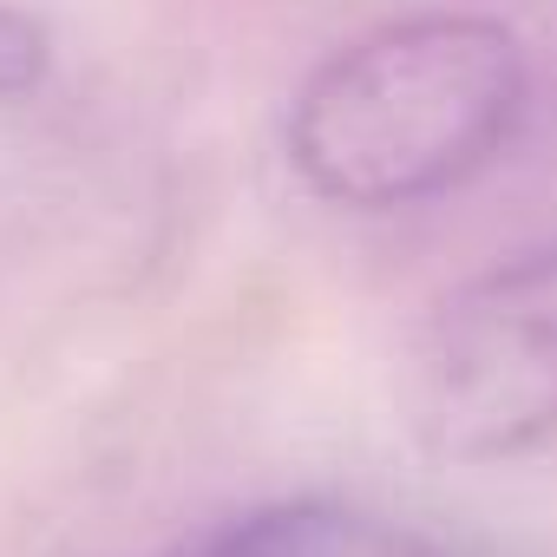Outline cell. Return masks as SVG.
<instances>
[{
    "instance_id": "6da1fadb",
    "label": "cell",
    "mask_w": 557,
    "mask_h": 557,
    "mask_svg": "<svg viewBox=\"0 0 557 557\" xmlns=\"http://www.w3.org/2000/svg\"><path fill=\"white\" fill-rule=\"evenodd\" d=\"M531 66L492 14H407L329 53L289 106L296 177L342 210H413L505 158Z\"/></svg>"
},
{
    "instance_id": "7a4b0ae2",
    "label": "cell",
    "mask_w": 557,
    "mask_h": 557,
    "mask_svg": "<svg viewBox=\"0 0 557 557\" xmlns=\"http://www.w3.org/2000/svg\"><path fill=\"white\" fill-rule=\"evenodd\" d=\"M407 420L426 453L492 466L557 433V249L492 262L413 348Z\"/></svg>"
},
{
    "instance_id": "3957f363",
    "label": "cell",
    "mask_w": 557,
    "mask_h": 557,
    "mask_svg": "<svg viewBox=\"0 0 557 557\" xmlns=\"http://www.w3.org/2000/svg\"><path fill=\"white\" fill-rule=\"evenodd\" d=\"M164 557H426V537L335 498H289V505H262L230 524H210L171 544Z\"/></svg>"
},
{
    "instance_id": "277c9868",
    "label": "cell",
    "mask_w": 557,
    "mask_h": 557,
    "mask_svg": "<svg viewBox=\"0 0 557 557\" xmlns=\"http://www.w3.org/2000/svg\"><path fill=\"white\" fill-rule=\"evenodd\" d=\"M47 66H53L47 27H40L34 14H21V8H0V106L40 92Z\"/></svg>"
},
{
    "instance_id": "5b68a950",
    "label": "cell",
    "mask_w": 557,
    "mask_h": 557,
    "mask_svg": "<svg viewBox=\"0 0 557 557\" xmlns=\"http://www.w3.org/2000/svg\"><path fill=\"white\" fill-rule=\"evenodd\" d=\"M426 557H453V550H440V544H426Z\"/></svg>"
}]
</instances>
